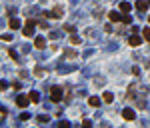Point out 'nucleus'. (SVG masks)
Wrapping results in <instances>:
<instances>
[{
  "mask_svg": "<svg viewBox=\"0 0 150 128\" xmlns=\"http://www.w3.org/2000/svg\"><path fill=\"white\" fill-rule=\"evenodd\" d=\"M36 20H34V18H28V20H26V24H24V30H22V32H24V36H28V38H30V36H34V28H36Z\"/></svg>",
  "mask_w": 150,
  "mask_h": 128,
  "instance_id": "1",
  "label": "nucleus"
},
{
  "mask_svg": "<svg viewBox=\"0 0 150 128\" xmlns=\"http://www.w3.org/2000/svg\"><path fill=\"white\" fill-rule=\"evenodd\" d=\"M62 94H64L62 86H52V88H50V100H52V102H60V100H62Z\"/></svg>",
  "mask_w": 150,
  "mask_h": 128,
  "instance_id": "2",
  "label": "nucleus"
},
{
  "mask_svg": "<svg viewBox=\"0 0 150 128\" xmlns=\"http://www.w3.org/2000/svg\"><path fill=\"white\" fill-rule=\"evenodd\" d=\"M62 12H64L62 6H54L50 12H42V16H46V18H50V16L52 18H62Z\"/></svg>",
  "mask_w": 150,
  "mask_h": 128,
  "instance_id": "3",
  "label": "nucleus"
},
{
  "mask_svg": "<svg viewBox=\"0 0 150 128\" xmlns=\"http://www.w3.org/2000/svg\"><path fill=\"white\" fill-rule=\"evenodd\" d=\"M30 102H32V100H30L28 94H18V98H16V106H20V108H26Z\"/></svg>",
  "mask_w": 150,
  "mask_h": 128,
  "instance_id": "4",
  "label": "nucleus"
},
{
  "mask_svg": "<svg viewBox=\"0 0 150 128\" xmlns=\"http://www.w3.org/2000/svg\"><path fill=\"white\" fill-rule=\"evenodd\" d=\"M142 40H144V38H142V36H138L136 32H132V34L128 36V44H130V46H140Z\"/></svg>",
  "mask_w": 150,
  "mask_h": 128,
  "instance_id": "5",
  "label": "nucleus"
},
{
  "mask_svg": "<svg viewBox=\"0 0 150 128\" xmlns=\"http://www.w3.org/2000/svg\"><path fill=\"white\" fill-rule=\"evenodd\" d=\"M122 118H124V120H130V122H132V120L136 118V112H134L132 108H124V110H122Z\"/></svg>",
  "mask_w": 150,
  "mask_h": 128,
  "instance_id": "6",
  "label": "nucleus"
},
{
  "mask_svg": "<svg viewBox=\"0 0 150 128\" xmlns=\"http://www.w3.org/2000/svg\"><path fill=\"white\" fill-rule=\"evenodd\" d=\"M150 6V2H146V0H136V4H134V8L138 10V12H146Z\"/></svg>",
  "mask_w": 150,
  "mask_h": 128,
  "instance_id": "7",
  "label": "nucleus"
},
{
  "mask_svg": "<svg viewBox=\"0 0 150 128\" xmlns=\"http://www.w3.org/2000/svg\"><path fill=\"white\" fill-rule=\"evenodd\" d=\"M34 48H38V50L46 48V40H44L42 36H36V38H34Z\"/></svg>",
  "mask_w": 150,
  "mask_h": 128,
  "instance_id": "8",
  "label": "nucleus"
},
{
  "mask_svg": "<svg viewBox=\"0 0 150 128\" xmlns=\"http://www.w3.org/2000/svg\"><path fill=\"white\" fill-rule=\"evenodd\" d=\"M108 18H110V22H120V20H122V14L116 12V10H112V12L108 14Z\"/></svg>",
  "mask_w": 150,
  "mask_h": 128,
  "instance_id": "9",
  "label": "nucleus"
},
{
  "mask_svg": "<svg viewBox=\"0 0 150 128\" xmlns=\"http://www.w3.org/2000/svg\"><path fill=\"white\" fill-rule=\"evenodd\" d=\"M88 104H90L92 108H96V106H100V98H98V96H90V98H88Z\"/></svg>",
  "mask_w": 150,
  "mask_h": 128,
  "instance_id": "10",
  "label": "nucleus"
},
{
  "mask_svg": "<svg viewBox=\"0 0 150 128\" xmlns=\"http://www.w3.org/2000/svg\"><path fill=\"white\" fill-rule=\"evenodd\" d=\"M130 10H132L130 2H120V12H130Z\"/></svg>",
  "mask_w": 150,
  "mask_h": 128,
  "instance_id": "11",
  "label": "nucleus"
},
{
  "mask_svg": "<svg viewBox=\"0 0 150 128\" xmlns=\"http://www.w3.org/2000/svg\"><path fill=\"white\" fill-rule=\"evenodd\" d=\"M8 26H10L12 30H16V28H20V20H18V18H10V22H8Z\"/></svg>",
  "mask_w": 150,
  "mask_h": 128,
  "instance_id": "12",
  "label": "nucleus"
},
{
  "mask_svg": "<svg viewBox=\"0 0 150 128\" xmlns=\"http://www.w3.org/2000/svg\"><path fill=\"white\" fill-rule=\"evenodd\" d=\"M28 96H30V100L36 104V102H40V94H38L36 90H32V92H28Z\"/></svg>",
  "mask_w": 150,
  "mask_h": 128,
  "instance_id": "13",
  "label": "nucleus"
},
{
  "mask_svg": "<svg viewBox=\"0 0 150 128\" xmlns=\"http://www.w3.org/2000/svg\"><path fill=\"white\" fill-rule=\"evenodd\" d=\"M122 24H132V18H130V14L128 12H122V20H120Z\"/></svg>",
  "mask_w": 150,
  "mask_h": 128,
  "instance_id": "14",
  "label": "nucleus"
},
{
  "mask_svg": "<svg viewBox=\"0 0 150 128\" xmlns=\"http://www.w3.org/2000/svg\"><path fill=\"white\" fill-rule=\"evenodd\" d=\"M102 100L110 104V102H112V100H114V94H112V92H104V94H102Z\"/></svg>",
  "mask_w": 150,
  "mask_h": 128,
  "instance_id": "15",
  "label": "nucleus"
},
{
  "mask_svg": "<svg viewBox=\"0 0 150 128\" xmlns=\"http://www.w3.org/2000/svg\"><path fill=\"white\" fill-rule=\"evenodd\" d=\"M142 38L146 42H150V28H142Z\"/></svg>",
  "mask_w": 150,
  "mask_h": 128,
  "instance_id": "16",
  "label": "nucleus"
},
{
  "mask_svg": "<svg viewBox=\"0 0 150 128\" xmlns=\"http://www.w3.org/2000/svg\"><path fill=\"white\" fill-rule=\"evenodd\" d=\"M76 56H78V52H76V50H66V58H70V60H72V58H76Z\"/></svg>",
  "mask_w": 150,
  "mask_h": 128,
  "instance_id": "17",
  "label": "nucleus"
},
{
  "mask_svg": "<svg viewBox=\"0 0 150 128\" xmlns=\"http://www.w3.org/2000/svg\"><path fill=\"white\" fill-rule=\"evenodd\" d=\"M82 40H80V36H76V34H72L70 36V44H80Z\"/></svg>",
  "mask_w": 150,
  "mask_h": 128,
  "instance_id": "18",
  "label": "nucleus"
},
{
  "mask_svg": "<svg viewBox=\"0 0 150 128\" xmlns=\"http://www.w3.org/2000/svg\"><path fill=\"white\" fill-rule=\"evenodd\" d=\"M64 30H66V32H70V34H74V32H76V28H74V26H72V24H68V26H64Z\"/></svg>",
  "mask_w": 150,
  "mask_h": 128,
  "instance_id": "19",
  "label": "nucleus"
},
{
  "mask_svg": "<svg viewBox=\"0 0 150 128\" xmlns=\"http://www.w3.org/2000/svg\"><path fill=\"white\" fill-rule=\"evenodd\" d=\"M2 40H4V42H10V40H12V34H4Z\"/></svg>",
  "mask_w": 150,
  "mask_h": 128,
  "instance_id": "20",
  "label": "nucleus"
},
{
  "mask_svg": "<svg viewBox=\"0 0 150 128\" xmlns=\"http://www.w3.org/2000/svg\"><path fill=\"white\" fill-rule=\"evenodd\" d=\"M132 74H134V76H138V74H140V68H138V66H134V68H132Z\"/></svg>",
  "mask_w": 150,
  "mask_h": 128,
  "instance_id": "21",
  "label": "nucleus"
},
{
  "mask_svg": "<svg viewBox=\"0 0 150 128\" xmlns=\"http://www.w3.org/2000/svg\"><path fill=\"white\" fill-rule=\"evenodd\" d=\"M38 122H42V124L48 122V116H38Z\"/></svg>",
  "mask_w": 150,
  "mask_h": 128,
  "instance_id": "22",
  "label": "nucleus"
},
{
  "mask_svg": "<svg viewBox=\"0 0 150 128\" xmlns=\"http://www.w3.org/2000/svg\"><path fill=\"white\" fill-rule=\"evenodd\" d=\"M104 32H108V34H110V32H112V26H110V24H106V26H104Z\"/></svg>",
  "mask_w": 150,
  "mask_h": 128,
  "instance_id": "23",
  "label": "nucleus"
},
{
  "mask_svg": "<svg viewBox=\"0 0 150 128\" xmlns=\"http://www.w3.org/2000/svg\"><path fill=\"white\" fill-rule=\"evenodd\" d=\"M20 118H22V120H28V118H30V114H28V112H22V116H20Z\"/></svg>",
  "mask_w": 150,
  "mask_h": 128,
  "instance_id": "24",
  "label": "nucleus"
},
{
  "mask_svg": "<svg viewBox=\"0 0 150 128\" xmlns=\"http://www.w3.org/2000/svg\"><path fill=\"white\" fill-rule=\"evenodd\" d=\"M6 86H8V84H6V82H4V80H2V82H0V90H4V88H6Z\"/></svg>",
  "mask_w": 150,
  "mask_h": 128,
  "instance_id": "25",
  "label": "nucleus"
},
{
  "mask_svg": "<svg viewBox=\"0 0 150 128\" xmlns=\"http://www.w3.org/2000/svg\"><path fill=\"white\" fill-rule=\"evenodd\" d=\"M0 114H2V116L6 114V108H4V106H0Z\"/></svg>",
  "mask_w": 150,
  "mask_h": 128,
  "instance_id": "26",
  "label": "nucleus"
},
{
  "mask_svg": "<svg viewBox=\"0 0 150 128\" xmlns=\"http://www.w3.org/2000/svg\"><path fill=\"white\" fill-rule=\"evenodd\" d=\"M148 22H150V16H148Z\"/></svg>",
  "mask_w": 150,
  "mask_h": 128,
  "instance_id": "27",
  "label": "nucleus"
},
{
  "mask_svg": "<svg viewBox=\"0 0 150 128\" xmlns=\"http://www.w3.org/2000/svg\"><path fill=\"white\" fill-rule=\"evenodd\" d=\"M148 2H150V0H148Z\"/></svg>",
  "mask_w": 150,
  "mask_h": 128,
  "instance_id": "28",
  "label": "nucleus"
}]
</instances>
